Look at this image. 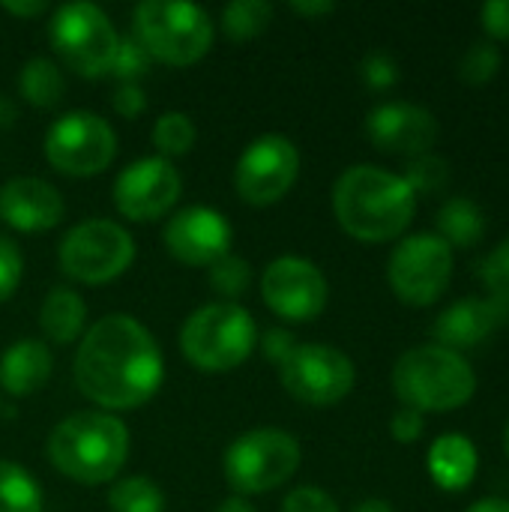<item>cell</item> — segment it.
Listing matches in <instances>:
<instances>
[{"instance_id": "obj_1", "label": "cell", "mask_w": 509, "mask_h": 512, "mask_svg": "<svg viewBox=\"0 0 509 512\" xmlns=\"http://www.w3.org/2000/svg\"><path fill=\"white\" fill-rule=\"evenodd\" d=\"M75 387L105 411H132L150 402L165 378L153 333L132 315L99 318L78 342Z\"/></svg>"}, {"instance_id": "obj_2", "label": "cell", "mask_w": 509, "mask_h": 512, "mask_svg": "<svg viewBox=\"0 0 509 512\" xmlns=\"http://www.w3.org/2000/svg\"><path fill=\"white\" fill-rule=\"evenodd\" d=\"M417 195L378 165H351L333 183V213L345 234L360 243H387L408 231Z\"/></svg>"}, {"instance_id": "obj_3", "label": "cell", "mask_w": 509, "mask_h": 512, "mask_svg": "<svg viewBox=\"0 0 509 512\" xmlns=\"http://www.w3.org/2000/svg\"><path fill=\"white\" fill-rule=\"evenodd\" d=\"M48 462L81 486L114 480L129 459V429L108 411H78L60 420L45 441Z\"/></svg>"}, {"instance_id": "obj_4", "label": "cell", "mask_w": 509, "mask_h": 512, "mask_svg": "<svg viewBox=\"0 0 509 512\" xmlns=\"http://www.w3.org/2000/svg\"><path fill=\"white\" fill-rule=\"evenodd\" d=\"M393 393L405 408L420 414H447L474 399L477 375L462 354L441 345H420L396 360Z\"/></svg>"}, {"instance_id": "obj_5", "label": "cell", "mask_w": 509, "mask_h": 512, "mask_svg": "<svg viewBox=\"0 0 509 512\" xmlns=\"http://www.w3.org/2000/svg\"><path fill=\"white\" fill-rule=\"evenodd\" d=\"M135 39L144 45L150 60L168 66L198 63L216 36L213 18L207 9L180 0H144L132 12Z\"/></svg>"}, {"instance_id": "obj_6", "label": "cell", "mask_w": 509, "mask_h": 512, "mask_svg": "<svg viewBox=\"0 0 509 512\" xmlns=\"http://www.w3.org/2000/svg\"><path fill=\"white\" fill-rule=\"evenodd\" d=\"M255 345V318L237 303H207L180 330V351L201 372H231L249 360Z\"/></svg>"}, {"instance_id": "obj_7", "label": "cell", "mask_w": 509, "mask_h": 512, "mask_svg": "<svg viewBox=\"0 0 509 512\" xmlns=\"http://www.w3.org/2000/svg\"><path fill=\"white\" fill-rule=\"evenodd\" d=\"M300 444L294 435L276 426H261L240 435L222 459L228 486L246 495H264L288 483L300 468Z\"/></svg>"}, {"instance_id": "obj_8", "label": "cell", "mask_w": 509, "mask_h": 512, "mask_svg": "<svg viewBox=\"0 0 509 512\" xmlns=\"http://www.w3.org/2000/svg\"><path fill=\"white\" fill-rule=\"evenodd\" d=\"M48 39L54 54L72 72H78L81 78H102L111 72L120 33L99 6L75 0L51 12Z\"/></svg>"}, {"instance_id": "obj_9", "label": "cell", "mask_w": 509, "mask_h": 512, "mask_svg": "<svg viewBox=\"0 0 509 512\" xmlns=\"http://www.w3.org/2000/svg\"><path fill=\"white\" fill-rule=\"evenodd\" d=\"M57 258L69 279L81 285H105L132 267L135 240L111 219H87L66 231Z\"/></svg>"}, {"instance_id": "obj_10", "label": "cell", "mask_w": 509, "mask_h": 512, "mask_svg": "<svg viewBox=\"0 0 509 512\" xmlns=\"http://www.w3.org/2000/svg\"><path fill=\"white\" fill-rule=\"evenodd\" d=\"M42 150L54 171L69 177H93L114 162L117 135L111 123L93 111H66L48 126Z\"/></svg>"}, {"instance_id": "obj_11", "label": "cell", "mask_w": 509, "mask_h": 512, "mask_svg": "<svg viewBox=\"0 0 509 512\" xmlns=\"http://www.w3.org/2000/svg\"><path fill=\"white\" fill-rule=\"evenodd\" d=\"M453 279V249L438 234H411L399 240L387 264L393 294L408 306H432Z\"/></svg>"}, {"instance_id": "obj_12", "label": "cell", "mask_w": 509, "mask_h": 512, "mask_svg": "<svg viewBox=\"0 0 509 512\" xmlns=\"http://www.w3.org/2000/svg\"><path fill=\"white\" fill-rule=\"evenodd\" d=\"M282 387L291 399L309 408L339 405L357 384L351 357L333 345H297L279 366Z\"/></svg>"}, {"instance_id": "obj_13", "label": "cell", "mask_w": 509, "mask_h": 512, "mask_svg": "<svg viewBox=\"0 0 509 512\" xmlns=\"http://www.w3.org/2000/svg\"><path fill=\"white\" fill-rule=\"evenodd\" d=\"M300 174L297 144L279 132L258 135L237 159L234 189L252 207H270L282 201Z\"/></svg>"}, {"instance_id": "obj_14", "label": "cell", "mask_w": 509, "mask_h": 512, "mask_svg": "<svg viewBox=\"0 0 509 512\" xmlns=\"http://www.w3.org/2000/svg\"><path fill=\"white\" fill-rule=\"evenodd\" d=\"M261 297L267 309L291 324L315 321L330 300L324 273L300 255H282L267 264L261 276Z\"/></svg>"}, {"instance_id": "obj_15", "label": "cell", "mask_w": 509, "mask_h": 512, "mask_svg": "<svg viewBox=\"0 0 509 512\" xmlns=\"http://www.w3.org/2000/svg\"><path fill=\"white\" fill-rule=\"evenodd\" d=\"M180 174L162 156L129 162L114 180V207L132 222H153L165 216L180 198Z\"/></svg>"}, {"instance_id": "obj_16", "label": "cell", "mask_w": 509, "mask_h": 512, "mask_svg": "<svg viewBox=\"0 0 509 512\" xmlns=\"http://www.w3.org/2000/svg\"><path fill=\"white\" fill-rule=\"evenodd\" d=\"M231 225L213 207H183L177 210L165 231V249L183 267H213L225 255H231Z\"/></svg>"}, {"instance_id": "obj_17", "label": "cell", "mask_w": 509, "mask_h": 512, "mask_svg": "<svg viewBox=\"0 0 509 512\" xmlns=\"http://www.w3.org/2000/svg\"><path fill=\"white\" fill-rule=\"evenodd\" d=\"M438 120L429 108L411 102H384L369 111L366 135L381 153L393 156H423L432 153L438 141Z\"/></svg>"}, {"instance_id": "obj_18", "label": "cell", "mask_w": 509, "mask_h": 512, "mask_svg": "<svg viewBox=\"0 0 509 512\" xmlns=\"http://www.w3.org/2000/svg\"><path fill=\"white\" fill-rule=\"evenodd\" d=\"M509 321V306L495 297H465L447 306L432 327L435 345L447 351H468L483 345Z\"/></svg>"}, {"instance_id": "obj_19", "label": "cell", "mask_w": 509, "mask_h": 512, "mask_svg": "<svg viewBox=\"0 0 509 512\" xmlns=\"http://www.w3.org/2000/svg\"><path fill=\"white\" fill-rule=\"evenodd\" d=\"M60 192L39 177H12L0 186V219L24 234L51 231L63 219Z\"/></svg>"}, {"instance_id": "obj_20", "label": "cell", "mask_w": 509, "mask_h": 512, "mask_svg": "<svg viewBox=\"0 0 509 512\" xmlns=\"http://www.w3.org/2000/svg\"><path fill=\"white\" fill-rule=\"evenodd\" d=\"M54 372V357L39 339H18L0 354V390L21 399L39 393Z\"/></svg>"}, {"instance_id": "obj_21", "label": "cell", "mask_w": 509, "mask_h": 512, "mask_svg": "<svg viewBox=\"0 0 509 512\" xmlns=\"http://www.w3.org/2000/svg\"><path fill=\"white\" fill-rule=\"evenodd\" d=\"M429 477L444 492H462L477 477V447L465 435H441L429 447Z\"/></svg>"}, {"instance_id": "obj_22", "label": "cell", "mask_w": 509, "mask_h": 512, "mask_svg": "<svg viewBox=\"0 0 509 512\" xmlns=\"http://www.w3.org/2000/svg\"><path fill=\"white\" fill-rule=\"evenodd\" d=\"M87 306L78 291L72 288H51L39 309V327L48 342L69 345L84 336Z\"/></svg>"}, {"instance_id": "obj_23", "label": "cell", "mask_w": 509, "mask_h": 512, "mask_svg": "<svg viewBox=\"0 0 509 512\" xmlns=\"http://www.w3.org/2000/svg\"><path fill=\"white\" fill-rule=\"evenodd\" d=\"M438 237L450 249H471L486 237V216L471 198H450L438 210Z\"/></svg>"}, {"instance_id": "obj_24", "label": "cell", "mask_w": 509, "mask_h": 512, "mask_svg": "<svg viewBox=\"0 0 509 512\" xmlns=\"http://www.w3.org/2000/svg\"><path fill=\"white\" fill-rule=\"evenodd\" d=\"M18 93L33 108H54L66 93V78L60 66L48 57H33L18 72Z\"/></svg>"}, {"instance_id": "obj_25", "label": "cell", "mask_w": 509, "mask_h": 512, "mask_svg": "<svg viewBox=\"0 0 509 512\" xmlns=\"http://www.w3.org/2000/svg\"><path fill=\"white\" fill-rule=\"evenodd\" d=\"M0 512H42V489L36 477L6 459H0Z\"/></svg>"}, {"instance_id": "obj_26", "label": "cell", "mask_w": 509, "mask_h": 512, "mask_svg": "<svg viewBox=\"0 0 509 512\" xmlns=\"http://www.w3.org/2000/svg\"><path fill=\"white\" fill-rule=\"evenodd\" d=\"M273 21V6L267 0H234L222 9V30L231 42H249L261 36Z\"/></svg>"}, {"instance_id": "obj_27", "label": "cell", "mask_w": 509, "mask_h": 512, "mask_svg": "<svg viewBox=\"0 0 509 512\" xmlns=\"http://www.w3.org/2000/svg\"><path fill=\"white\" fill-rule=\"evenodd\" d=\"M111 512H165V495L150 477H123L108 492Z\"/></svg>"}, {"instance_id": "obj_28", "label": "cell", "mask_w": 509, "mask_h": 512, "mask_svg": "<svg viewBox=\"0 0 509 512\" xmlns=\"http://www.w3.org/2000/svg\"><path fill=\"white\" fill-rule=\"evenodd\" d=\"M195 141H198V129L186 111H165L153 126V144L159 156L168 162L174 156H186L195 147Z\"/></svg>"}, {"instance_id": "obj_29", "label": "cell", "mask_w": 509, "mask_h": 512, "mask_svg": "<svg viewBox=\"0 0 509 512\" xmlns=\"http://www.w3.org/2000/svg\"><path fill=\"white\" fill-rule=\"evenodd\" d=\"M207 279H210V288L222 297V303H234L237 297H243L249 291L252 267L240 255H225L222 261L207 267Z\"/></svg>"}, {"instance_id": "obj_30", "label": "cell", "mask_w": 509, "mask_h": 512, "mask_svg": "<svg viewBox=\"0 0 509 512\" xmlns=\"http://www.w3.org/2000/svg\"><path fill=\"white\" fill-rule=\"evenodd\" d=\"M402 180L408 183V189L414 195H435L450 183V162L444 156H435V153L414 156L408 162Z\"/></svg>"}, {"instance_id": "obj_31", "label": "cell", "mask_w": 509, "mask_h": 512, "mask_svg": "<svg viewBox=\"0 0 509 512\" xmlns=\"http://www.w3.org/2000/svg\"><path fill=\"white\" fill-rule=\"evenodd\" d=\"M501 72V51L492 42H474L459 60V78L471 87L495 81Z\"/></svg>"}, {"instance_id": "obj_32", "label": "cell", "mask_w": 509, "mask_h": 512, "mask_svg": "<svg viewBox=\"0 0 509 512\" xmlns=\"http://www.w3.org/2000/svg\"><path fill=\"white\" fill-rule=\"evenodd\" d=\"M150 54L144 51V45L135 36H120L114 60H111V72L120 84H138L147 72H150Z\"/></svg>"}, {"instance_id": "obj_33", "label": "cell", "mask_w": 509, "mask_h": 512, "mask_svg": "<svg viewBox=\"0 0 509 512\" xmlns=\"http://www.w3.org/2000/svg\"><path fill=\"white\" fill-rule=\"evenodd\" d=\"M24 276V255L15 246V240H9L6 234H0V303H6Z\"/></svg>"}, {"instance_id": "obj_34", "label": "cell", "mask_w": 509, "mask_h": 512, "mask_svg": "<svg viewBox=\"0 0 509 512\" xmlns=\"http://www.w3.org/2000/svg\"><path fill=\"white\" fill-rule=\"evenodd\" d=\"M483 282L489 288V297L509 306V237L483 261Z\"/></svg>"}, {"instance_id": "obj_35", "label": "cell", "mask_w": 509, "mask_h": 512, "mask_svg": "<svg viewBox=\"0 0 509 512\" xmlns=\"http://www.w3.org/2000/svg\"><path fill=\"white\" fill-rule=\"evenodd\" d=\"M360 75H363V81H366L372 90H390V87L399 81V66H396V60H393L390 54L372 51V54L363 60Z\"/></svg>"}, {"instance_id": "obj_36", "label": "cell", "mask_w": 509, "mask_h": 512, "mask_svg": "<svg viewBox=\"0 0 509 512\" xmlns=\"http://www.w3.org/2000/svg\"><path fill=\"white\" fill-rule=\"evenodd\" d=\"M282 512H339L336 501L324 492V489H315V486H300L294 489L285 504Z\"/></svg>"}, {"instance_id": "obj_37", "label": "cell", "mask_w": 509, "mask_h": 512, "mask_svg": "<svg viewBox=\"0 0 509 512\" xmlns=\"http://www.w3.org/2000/svg\"><path fill=\"white\" fill-rule=\"evenodd\" d=\"M258 348H261V357H264L267 363L282 366V363L291 357V351L297 348V342H294L291 330H285V327H270L267 333H258Z\"/></svg>"}, {"instance_id": "obj_38", "label": "cell", "mask_w": 509, "mask_h": 512, "mask_svg": "<svg viewBox=\"0 0 509 512\" xmlns=\"http://www.w3.org/2000/svg\"><path fill=\"white\" fill-rule=\"evenodd\" d=\"M426 429V417L414 408H399L390 420V435L399 441V444H414Z\"/></svg>"}, {"instance_id": "obj_39", "label": "cell", "mask_w": 509, "mask_h": 512, "mask_svg": "<svg viewBox=\"0 0 509 512\" xmlns=\"http://www.w3.org/2000/svg\"><path fill=\"white\" fill-rule=\"evenodd\" d=\"M111 105H114V111H117L120 117L135 120V117H141V114H144V108H147V96H144V90H141L138 84H120V87L114 90Z\"/></svg>"}, {"instance_id": "obj_40", "label": "cell", "mask_w": 509, "mask_h": 512, "mask_svg": "<svg viewBox=\"0 0 509 512\" xmlns=\"http://www.w3.org/2000/svg\"><path fill=\"white\" fill-rule=\"evenodd\" d=\"M483 18V30L492 39L509 42V0H489L480 12Z\"/></svg>"}, {"instance_id": "obj_41", "label": "cell", "mask_w": 509, "mask_h": 512, "mask_svg": "<svg viewBox=\"0 0 509 512\" xmlns=\"http://www.w3.org/2000/svg\"><path fill=\"white\" fill-rule=\"evenodd\" d=\"M0 9L3 12H9V15H18V18H39V15H45L51 6L48 3H42V0H0Z\"/></svg>"}, {"instance_id": "obj_42", "label": "cell", "mask_w": 509, "mask_h": 512, "mask_svg": "<svg viewBox=\"0 0 509 512\" xmlns=\"http://www.w3.org/2000/svg\"><path fill=\"white\" fill-rule=\"evenodd\" d=\"M288 6H291V12L306 15V18H321V15L336 12V3H330V0H294Z\"/></svg>"}, {"instance_id": "obj_43", "label": "cell", "mask_w": 509, "mask_h": 512, "mask_svg": "<svg viewBox=\"0 0 509 512\" xmlns=\"http://www.w3.org/2000/svg\"><path fill=\"white\" fill-rule=\"evenodd\" d=\"M15 120H18V108H15V102H12L6 93H0V129H12V126H15Z\"/></svg>"}, {"instance_id": "obj_44", "label": "cell", "mask_w": 509, "mask_h": 512, "mask_svg": "<svg viewBox=\"0 0 509 512\" xmlns=\"http://www.w3.org/2000/svg\"><path fill=\"white\" fill-rule=\"evenodd\" d=\"M465 512H509V501H504V498H483V501L471 504Z\"/></svg>"}, {"instance_id": "obj_45", "label": "cell", "mask_w": 509, "mask_h": 512, "mask_svg": "<svg viewBox=\"0 0 509 512\" xmlns=\"http://www.w3.org/2000/svg\"><path fill=\"white\" fill-rule=\"evenodd\" d=\"M216 512H255V507L246 501V498H240V495H234V498H228V501H222Z\"/></svg>"}, {"instance_id": "obj_46", "label": "cell", "mask_w": 509, "mask_h": 512, "mask_svg": "<svg viewBox=\"0 0 509 512\" xmlns=\"http://www.w3.org/2000/svg\"><path fill=\"white\" fill-rule=\"evenodd\" d=\"M354 512H393V507H390V501H384V498H366V501L357 504V510Z\"/></svg>"}, {"instance_id": "obj_47", "label": "cell", "mask_w": 509, "mask_h": 512, "mask_svg": "<svg viewBox=\"0 0 509 512\" xmlns=\"http://www.w3.org/2000/svg\"><path fill=\"white\" fill-rule=\"evenodd\" d=\"M504 453H507V459H509V420H507V429H504Z\"/></svg>"}]
</instances>
